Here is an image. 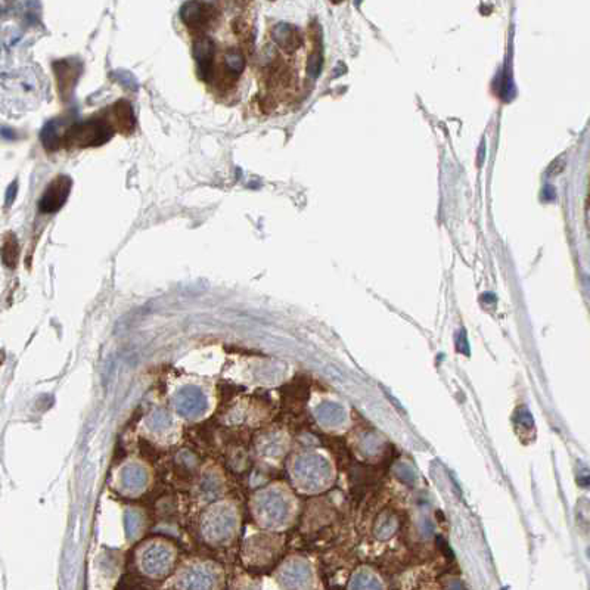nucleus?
<instances>
[{"instance_id":"f257e3e1","label":"nucleus","mask_w":590,"mask_h":590,"mask_svg":"<svg viewBox=\"0 0 590 590\" xmlns=\"http://www.w3.org/2000/svg\"><path fill=\"white\" fill-rule=\"evenodd\" d=\"M136 566L148 579L164 580L176 567V550L164 542H148L137 549Z\"/></svg>"},{"instance_id":"f03ea898","label":"nucleus","mask_w":590,"mask_h":590,"mask_svg":"<svg viewBox=\"0 0 590 590\" xmlns=\"http://www.w3.org/2000/svg\"><path fill=\"white\" fill-rule=\"evenodd\" d=\"M225 573L211 561H194L177 573L176 590H222Z\"/></svg>"},{"instance_id":"7ed1b4c3","label":"nucleus","mask_w":590,"mask_h":590,"mask_svg":"<svg viewBox=\"0 0 590 590\" xmlns=\"http://www.w3.org/2000/svg\"><path fill=\"white\" fill-rule=\"evenodd\" d=\"M235 509L225 504L213 506L202 520V533L211 545L227 542L236 530Z\"/></svg>"},{"instance_id":"20e7f679","label":"nucleus","mask_w":590,"mask_h":590,"mask_svg":"<svg viewBox=\"0 0 590 590\" xmlns=\"http://www.w3.org/2000/svg\"><path fill=\"white\" fill-rule=\"evenodd\" d=\"M112 132L108 123L100 119H92L74 126L66 135V142L80 148L95 146L107 142Z\"/></svg>"},{"instance_id":"39448f33","label":"nucleus","mask_w":590,"mask_h":590,"mask_svg":"<svg viewBox=\"0 0 590 590\" xmlns=\"http://www.w3.org/2000/svg\"><path fill=\"white\" fill-rule=\"evenodd\" d=\"M174 407L185 418H198L207 409V397L197 387H185L176 393Z\"/></svg>"},{"instance_id":"423d86ee","label":"nucleus","mask_w":590,"mask_h":590,"mask_svg":"<svg viewBox=\"0 0 590 590\" xmlns=\"http://www.w3.org/2000/svg\"><path fill=\"white\" fill-rule=\"evenodd\" d=\"M73 182L68 176H58L55 177L50 185L46 188L45 194L40 199V211L42 213H56L63 204H66Z\"/></svg>"},{"instance_id":"0eeeda50","label":"nucleus","mask_w":590,"mask_h":590,"mask_svg":"<svg viewBox=\"0 0 590 590\" xmlns=\"http://www.w3.org/2000/svg\"><path fill=\"white\" fill-rule=\"evenodd\" d=\"M285 505L275 492H262L254 500V514L257 520L267 524H273L284 517Z\"/></svg>"},{"instance_id":"6e6552de","label":"nucleus","mask_w":590,"mask_h":590,"mask_svg":"<svg viewBox=\"0 0 590 590\" xmlns=\"http://www.w3.org/2000/svg\"><path fill=\"white\" fill-rule=\"evenodd\" d=\"M146 483V474L139 465L126 467L120 474V489L126 493H136L144 489Z\"/></svg>"},{"instance_id":"1a4fd4ad","label":"nucleus","mask_w":590,"mask_h":590,"mask_svg":"<svg viewBox=\"0 0 590 590\" xmlns=\"http://www.w3.org/2000/svg\"><path fill=\"white\" fill-rule=\"evenodd\" d=\"M2 255H3V263L9 267H14L18 262V255H20V250H18V243L14 235H8L3 239V248H2Z\"/></svg>"},{"instance_id":"9d476101","label":"nucleus","mask_w":590,"mask_h":590,"mask_svg":"<svg viewBox=\"0 0 590 590\" xmlns=\"http://www.w3.org/2000/svg\"><path fill=\"white\" fill-rule=\"evenodd\" d=\"M169 425H170L169 415L161 414V412L152 415V430L160 431V430H164V428H169Z\"/></svg>"},{"instance_id":"9b49d317","label":"nucleus","mask_w":590,"mask_h":590,"mask_svg":"<svg viewBox=\"0 0 590 590\" xmlns=\"http://www.w3.org/2000/svg\"><path fill=\"white\" fill-rule=\"evenodd\" d=\"M232 590H262V587L252 579H239L234 583Z\"/></svg>"}]
</instances>
